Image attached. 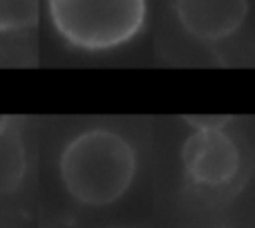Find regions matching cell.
<instances>
[{
	"label": "cell",
	"mask_w": 255,
	"mask_h": 228,
	"mask_svg": "<svg viewBox=\"0 0 255 228\" xmlns=\"http://www.w3.org/2000/svg\"><path fill=\"white\" fill-rule=\"evenodd\" d=\"M136 175L130 141L108 127L76 134L63 148L61 179L65 190L85 206H108L128 193Z\"/></svg>",
	"instance_id": "1"
},
{
	"label": "cell",
	"mask_w": 255,
	"mask_h": 228,
	"mask_svg": "<svg viewBox=\"0 0 255 228\" xmlns=\"http://www.w3.org/2000/svg\"><path fill=\"white\" fill-rule=\"evenodd\" d=\"M56 31L70 45L103 52L132 40L145 20V0H47Z\"/></svg>",
	"instance_id": "2"
},
{
	"label": "cell",
	"mask_w": 255,
	"mask_h": 228,
	"mask_svg": "<svg viewBox=\"0 0 255 228\" xmlns=\"http://www.w3.org/2000/svg\"><path fill=\"white\" fill-rule=\"evenodd\" d=\"M181 163L199 188H226L242 170V150L226 127H195L184 141Z\"/></svg>",
	"instance_id": "3"
},
{
	"label": "cell",
	"mask_w": 255,
	"mask_h": 228,
	"mask_svg": "<svg viewBox=\"0 0 255 228\" xmlns=\"http://www.w3.org/2000/svg\"><path fill=\"white\" fill-rule=\"evenodd\" d=\"M175 13L188 36L215 45L244 25L249 0H175Z\"/></svg>",
	"instance_id": "4"
},
{
	"label": "cell",
	"mask_w": 255,
	"mask_h": 228,
	"mask_svg": "<svg viewBox=\"0 0 255 228\" xmlns=\"http://www.w3.org/2000/svg\"><path fill=\"white\" fill-rule=\"evenodd\" d=\"M25 145L13 127L0 134V195H7L20 186L25 177Z\"/></svg>",
	"instance_id": "5"
},
{
	"label": "cell",
	"mask_w": 255,
	"mask_h": 228,
	"mask_svg": "<svg viewBox=\"0 0 255 228\" xmlns=\"http://www.w3.org/2000/svg\"><path fill=\"white\" fill-rule=\"evenodd\" d=\"M38 18V0H0V34L22 29Z\"/></svg>",
	"instance_id": "6"
},
{
	"label": "cell",
	"mask_w": 255,
	"mask_h": 228,
	"mask_svg": "<svg viewBox=\"0 0 255 228\" xmlns=\"http://www.w3.org/2000/svg\"><path fill=\"white\" fill-rule=\"evenodd\" d=\"M186 121L195 127H226L231 116H222V114H204V116H186Z\"/></svg>",
	"instance_id": "7"
},
{
	"label": "cell",
	"mask_w": 255,
	"mask_h": 228,
	"mask_svg": "<svg viewBox=\"0 0 255 228\" xmlns=\"http://www.w3.org/2000/svg\"><path fill=\"white\" fill-rule=\"evenodd\" d=\"M7 127H11V118H9L7 114H0V134H2Z\"/></svg>",
	"instance_id": "8"
}]
</instances>
